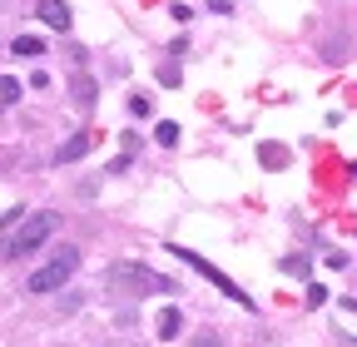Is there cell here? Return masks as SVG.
<instances>
[{"label": "cell", "mask_w": 357, "mask_h": 347, "mask_svg": "<svg viewBox=\"0 0 357 347\" xmlns=\"http://www.w3.org/2000/svg\"><path fill=\"white\" fill-rule=\"evenodd\" d=\"M89 149H95V134L84 129V134H75L70 144H60V149H55V164H75V159H84Z\"/></svg>", "instance_id": "8992f818"}, {"label": "cell", "mask_w": 357, "mask_h": 347, "mask_svg": "<svg viewBox=\"0 0 357 347\" xmlns=\"http://www.w3.org/2000/svg\"><path fill=\"white\" fill-rule=\"evenodd\" d=\"M174 253H178V258H184V263H189L194 273H204V278H208V283H213V288H218L223 298H234V302H238V308H253V298H248V293H243V288H238L234 278H223V273H218V268L208 263V258H204V253H194V248H174Z\"/></svg>", "instance_id": "3957f363"}, {"label": "cell", "mask_w": 357, "mask_h": 347, "mask_svg": "<svg viewBox=\"0 0 357 347\" xmlns=\"http://www.w3.org/2000/svg\"><path fill=\"white\" fill-rule=\"evenodd\" d=\"M35 15L45 20V25H50V30H70V6H65V0H40V6H35Z\"/></svg>", "instance_id": "5b68a950"}, {"label": "cell", "mask_w": 357, "mask_h": 347, "mask_svg": "<svg viewBox=\"0 0 357 347\" xmlns=\"http://www.w3.org/2000/svg\"><path fill=\"white\" fill-rule=\"evenodd\" d=\"M258 154H263V164H268V169H283V164H288V149H278V144H263Z\"/></svg>", "instance_id": "9c48e42d"}, {"label": "cell", "mask_w": 357, "mask_h": 347, "mask_svg": "<svg viewBox=\"0 0 357 347\" xmlns=\"http://www.w3.org/2000/svg\"><path fill=\"white\" fill-rule=\"evenodd\" d=\"M154 139H159V144H169V149H174V144H178V124H174V119H164V124H159V129H154Z\"/></svg>", "instance_id": "8fae6325"}, {"label": "cell", "mask_w": 357, "mask_h": 347, "mask_svg": "<svg viewBox=\"0 0 357 347\" xmlns=\"http://www.w3.org/2000/svg\"><path fill=\"white\" fill-rule=\"evenodd\" d=\"M194 347H223V342H218L213 332H199V337H194Z\"/></svg>", "instance_id": "5bb4252c"}, {"label": "cell", "mask_w": 357, "mask_h": 347, "mask_svg": "<svg viewBox=\"0 0 357 347\" xmlns=\"http://www.w3.org/2000/svg\"><path fill=\"white\" fill-rule=\"evenodd\" d=\"M95 95H100V84L89 79V75H79V79H75V109H89V105H95Z\"/></svg>", "instance_id": "ba28073f"}, {"label": "cell", "mask_w": 357, "mask_h": 347, "mask_svg": "<svg viewBox=\"0 0 357 347\" xmlns=\"http://www.w3.org/2000/svg\"><path fill=\"white\" fill-rule=\"evenodd\" d=\"M178 327H184L178 308H174V302H164V308H159V337H178Z\"/></svg>", "instance_id": "52a82bcc"}, {"label": "cell", "mask_w": 357, "mask_h": 347, "mask_svg": "<svg viewBox=\"0 0 357 347\" xmlns=\"http://www.w3.org/2000/svg\"><path fill=\"white\" fill-rule=\"evenodd\" d=\"M109 283H124V288H149V293H174V283L154 268H134V263H114L109 268Z\"/></svg>", "instance_id": "277c9868"}, {"label": "cell", "mask_w": 357, "mask_h": 347, "mask_svg": "<svg viewBox=\"0 0 357 347\" xmlns=\"http://www.w3.org/2000/svg\"><path fill=\"white\" fill-rule=\"evenodd\" d=\"M10 50H15V55H45V45H40V40H35V35H20V40H15V45H10Z\"/></svg>", "instance_id": "30bf717a"}, {"label": "cell", "mask_w": 357, "mask_h": 347, "mask_svg": "<svg viewBox=\"0 0 357 347\" xmlns=\"http://www.w3.org/2000/svg\"><path fill=\"white\" fill-rule=\"evenodd\" d=\"M60 229V213H50V208H40V213H25V224L15 229V238H10V253L15 258H25V253H35L45 238H50Z\"/></svg>", "instance_id": "6da1fadb"}, {"label": "cell", "mask_w": 357, "mask_h": 347, "mask_svg": "<svg viewBox=\"0 0 357 347\" xmlns=\"http://www.w3.org/2000/svg\"><path fill=\"white\" fill-rule=\"evenodd\" d=\"M79 268V248H60L55 258H50V263H45V268H35L30 273V293H55V288H65V278Z\"/></svg>", "instance_id": "7a4b0ae2"}, {"label": "cell", "mask_w": 357, "mask_h": 347, "mask_svg": "<svg viewBox=\"0 0 357 347\" xmlns=\"http://www.w3.org/2000/svg\"><path fill=\"white\" fill-rule=\"evenodd\" d=\"M323 302H328V288L312 283V288H307V308H323Z\"/></svg>", "instance_id": "4fadbf2b"}, {"label": "cell", "mask_w": 357, "mask_h": 347, "mask_svg": "<svg viewBox=\"0 0 357 347\" xmlns=\"http://www.w3.org/2000/svg\"><path fill=\"white\" fill-rule=\"evenodd\" d=\"M20 100V84L15 79H0V105H15Z\"/></svg>", "instance_id": "7c38bea8"}]
</instances>
